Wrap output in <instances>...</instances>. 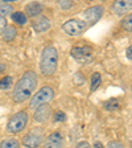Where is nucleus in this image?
Returning a JSON list of instances; mask_svg holds the SVG:
<instances>
[{
    "label": "nucleus",
    "instance_id": "1",
    "mask_svg": "<svg viewBox=\"0 0 132 148\" xmlns=\"http://www.w3.org/2000/svg\"><path fill=\"white\" fill-rule=\"evenodd\" d=\"M37 87V74L32 70L25 71L13 87L12 98L16 103H23L33 95Z\"/></svg>",
    "mask_w": 132,
    "mask_h": 148
},
{
    "label": "nucleus",
    "instance_id": "2",
    "mask_svg": "<svg viewBox=\"0 0 132 148\" xmlns=\"http://www.w3.org/2000/svg\"><path fill=\"white\" fill-rule=\"evenodd\" d=\"M58 66V52L55 46L48 45L41 52L40 60V71L45 77H52Z\"/></svg>",
    "mask_w": 132,
    "mask_h": 148
},
{
    "label": "nucleus",
    "instance_id": "3",
    "mask_svg": "<svg viewBox=\"0 0 132 148\" xmlns=\"http://www.w3.org/2000/svg\"><path fill=\"white\" fill-rule=\"evenodd\" d=\"M54 98V90L52 86H42L36 94L31 97V102H29V107L36 110L38 106L48 105V102H50Z\"/></svg>",
    "mask_w": 132,
    "mask_h": 148
},
{
    "label": "nucleus",
    "instance_id": "4",
    "mask_svg": "<svg viewBox=\"0 0 132 148\" xmlns=\"http://www.w3.org/2000/svg\"><path fill=\"white\" fill-rule=\"evenodd\" d=\"M28 123V114L27 111H18L9 118L7 123V131L11 134H18L27 127Z\"/></svg>",
    "mask_w": 132,
    "mask_h": 148
},
{
    "label": "nucleus",
    "instance_id": "5",
    "mask_svg": "<svg viewBox=\"0 0 132 148\" xmlns=\"http://www.w3.org/2000/svg\"><path fill=\"white\" fill-rule=\"evenodd\" d=\"M89 25L86 21L79 20V18H70L66 23L62 24V31L68 36H79L83 32L86 31Z\"/></svg>",
    "mask_w": 132,
    "mask_h": 148
},
{
    "label": "nucleus",
    "instance_id": "6",
    "mask_svg": "<svg viewBox=\"0 0 132 148\" xmlns=\"http://www.w3.org/2000/svg\"><path fill=\"white\" fill-rule=\"evenodd\" d=\"M70 54L74 60H77L79 62H90L94 57V49L89 45L85 46H74L70 50Z\"/></svg>",
    "mask_w": 132,
    "mask_h": 148
},
{
    "label": "nucleus",
    "instance_id": "7",
    "mask_svg": "<svg viewBox=\"0 0 132 148\" xmlns=\"http://www.w3.org/2000/svg\"><path fill=\"white\" fill-rule=\"evenodd\" d=\"M42 139H44L42 131H41V130H33V131H29V132L23 138L21 144L27 148H37L41 145Z\"/></svg>",
    "mask_w": 132,
    "mask_h": 148
},
{
    "label": "nucleus",
    "instance_id": "8",
    "mask_svg": "<svg viewBox=\"0 0 132 148\" xmlns=\"http://www.w3.org/2000/svg\"><path fill=\"white\" fill-rule=\"evenodd\" d=\"M103 11L105 8L102 5H92L90 8H87L85 12H83V21H86L87 25H92L95 24L96 21H99V18L103 16Z\"/></svg>",
    "mask_w": 132,
    "mask_h": 148
},
{
    "label": "nucleus",
    "instance_id": "9",
    "mask_svg": "<svg viewBox=\"0 0 132 148\" xmlns=\"http://www.w3.org/2000/svg\"><path fill=\"white\" fill-rule=\"evenodd\" d=\"M131 8L132 1H129V0H118V1H114L111 5V11L116 16L127 15L128 12H131Z\"/></svg>",
    "mask_w": 132,
    "mask_h": 148
},
{
    "label": "nucleus",
    "instance_id": "10",
    "mask_svg": "<svg viewBox=\"0 0 132 148\" xmlns=\"http://www.w3.org/2000/svg\"><path fill=\"white\" fill-rule=\"evenodd\" d=\"M44 148H64V136L61 132H53L44 140Z\"/></svg>",
    "mask_w": 132,
    "mask_h": 148
},
{
    "label": "nucleus",
    "instance_id": "11",
    "mask_svg": "<svg viewBox=\"0 0 132 148\" xmlns=\"http://www.w3.org/2000/svg\"><path fill=\"white\" fill-rule=\"evenodd\" d=\"M52 116V107L49 105H42L38 106L34 111V120L37 123H45L46 120H49V118Z\"/></svg>",
    "mask_w": 132,
    "mask_h": 148
},
{
    "label": "nucleus",
    "instance_id": "12",
    "mask_svg": "<svg viewBox=\"0 0 132 148\" xmlns=\"http://www.w3.org/2000/svg\"><path fill=\"white\" fill-rule=\"evenodd\" d=\"M42 4L41 3H37V1H32V3L27 4L25 5V11H24V15L25 16H29V17H36L38 16L41 12H42Z\"/></svg>",
    "mask_w": 132,
    "mask_h": 148
},
{
    "label": "nucleus",
    "instance_id": "13",
    "mask_svg": "<svg viewBox=\"0 0 132 148\" xmlns=\"http://www.w3.org/2000/svg\"><path fill=\"white\" fill-rule=\"evenodd\" d=\"M49 28H50V20L46 16H40L36 21H33V29L37 33L46 32Z\"/></svg>",
    "mask_w": 132,
    "mask_h": 148
},
{
    "label": "nucleus",
    "instance_id": "14",
    "mask_svg": "<svg viewBox=\"0 0 132 148\" xmlns=\"http://www.w3.org/2000/svg\"><path fill=\"white\" fill-rule=\"evenodd\" d=\"M16 34H17L16 28L12 27V25H11V27H8V25H7V28L3 31V33H1V37H3L4 41H8V42H9V41H12L13 38H15Z\"/></svg>",
    "mask_w": 132,
    "mask_h": 148
},
{
    "label": "nucleus",
    "instance_id": "15",
    "mask_svg": "<svg viewBox=\"0 0 132 148\" xmlns=\"http://www.w3.org/2000/svg\"><path fill=\"white\" fill-rule=\"evenodd\" d=\"M12 20L17 25H25L27 21H28V18H27V16L24 15V12H20V11H17V12H12Z\"/></svg>",
    "mask_w": 132,
    "mask_h": 148
},
{
    "label": "nucleus",
    "instance_id": "16",
    "mask_svg": "<svg viewBox=\"0 0 132 148\" xmlns=\"http://www.w3.org/2000/svg\"><path fill=\"white\" fill-rule=\"evenodd\" d=\"M102 83V75L99 73H92L91 75V87H90V91H95Z\"/></svg>",
    "mask_w": 132,
    "mask_h": 148
},
{
    "label": "nucleus",
    "instance_id": "17",
    "mask_svg": "<svg viewBox=\"0 0 132 148\" xmlns=\"http://www.w3.org/2000/svg\"><path fill=\"white\" fill-rule=\"evenodd\" d=\"M20 143L16 139H4L3 142L0 143V148H18Z\"/></svg>",
    "mask_w": 132,
    "mask_h": 148
},
{
    "label": "nucleus",
    "instance_id": "18",
    "mask_svg": "<svg viewBox=\"0 0 132 148\" xmlns=\"http://www.w3.org/2000/svg\"><path fill=\"white\" fill-rule=\"evenodd\" d=\"M12 12H13L12 4L0 3V17H4V16H7V15H11Z\"/></svg>",
    "mask_w": 132,
    "mask_h": 148
},
{
    "label": "nucleus",
    "instance_id": "19",
    "mask_svg": "<svg viewBox=\"0 0 132 148\" xmlns=\"http://www.w3.org/2000/svg\"><path fill=\"white\" fill-rule=\"evenodd\" d=\"M122 28H123L124 31H127V32L132 31V15L131 13H128V15L122 20Z\"/></svg>",
    "mask_w": 132,
    "mask_h": 148
},
{
    "label": "nucleus",
    "instance_id": "20",
    "mask_svg": "<svg viewBox=\"0 0 132 148\" xmlns=\"http://www.w3.org/2000/svg\"><path fill=\"white\" fill-rule=\"evenodd\" d=\"M118 107H119V102L115 98H111V99H108L107 102H105V108L107 111H114V110H116Z\"/></svg>",
    "mask_w": 132,
    "mask_h": 148
},
{
    "label": "nucleus",
    "instance_id": "21",
    "mask_svg": "<svg viewBox=\"0 0 132 148\" xmlns=\"http://www.w3.org/2000/svg\"><path fill=\"white\" fill-rule=\"evenodd\" d=\"M12 77L11 75H5V77H3L1 79H0V89H8V87H11V85H12Z\"/></svg>",
    "mask_w": 132,
    "mask_h": 148
},
{
    "label": "nucleus",
    "instance_id": "22",
    "mask_svg": "<svg viewBox=\"0 0 132 148\" xmlns=\"http://www.w3.org/2000/svg\"><path fill=\"white\" fill-rule=\"evenodd\" d=\"M53 119H54V122H65L66 120V114L64 111H55L54 115H53Z\"/></svg>",
    "mask_w": 132,
    "mask_h": 148
},
{
    "label": "nucleus",
    "instance_id": "23",
    "mask_svg": "<svg viewBox=\"0 0 132 148\" xmlns=\"http://www.w3.org/2000/svg\"><path fill=\"white\" fill-rule=\"evenodd\" d=\"M106 148H124V144L120 140H112L106 145Z\"/></svg>",
    "mask_w": 132,
    "mask_h": 148
},
{
    "label": "nucleus",
    "instance_id": "24",
    "mask_svg": "<svg viewBox=\"0 0 132 148\" xmlns=\"http://www.w3.org/2000/svg\"><path fill=\"white\" fill-rule=\"evenodd\" d=\"M58 4L62 9H69L73 7V1H60Z\"/></svg>",
    "mask_w": 132,
    "mask_h": 148
},
{
    "label": "nucleus",
    "instance_id": "25",
    "mask_svg": "<svg viewBox=\"0 0 132 148\" xmlns=\"http://www.w3.org/2000/svg\"><path fill=\"white\" fill-rule=\"evenodd\" d=\"M7 28V20L5 17H0V34L3 33V31Z\"/></svg>",
    "mask_w": 132,
    "mask_h": 148
},
{
    "label": "nucleus",
    "instance_id": "26",
    "mask_svg": "<svg viewBox=\"0 0 132 148\" xmlns=\"http://www.w3.org/2000/svg\"><path fill=\"white\" fill-rule=\"evenodd\" d=\"M75 148H90V144L87 142H79L75 145Z\"/></svg>",
    "mask_w": 132,
    "mask_h": 148
},
{
    "label": "nucleus",
    "instance_id": "27",
    "mask_svg": "<svg viewBox=\"0 0 132 148\" xmlns=\"http://www.w3.org/2000/svg\"><path fill=\"white\" fill-rule=\"evenodd\" d=\"M132 46H128L127 48V50H126V56H127V58H128V61H131L132 60Z\"/></svg>",
    "mask_w": 132,
    "mask_h": 148
},
{
    "label": "nucleus",
    "instance_id": "28",
    "mask_svg": "<svg viewBox=\"0 0 132 148\" xmlns=\"http://www.w3.org/2000/svg\"><path fill=\"white\" fill-rule=\"evenodd\" d=\"M92 148H105V147H103V144L101 142H95L94 145H92Z\"/></svg>",
    "mask_w": 132,
    "mask_h": 148
},
{
    "label": "nucleus",
    "instance_id": "29",
    "mask_svg": "<svg viewBox=\"0 0 132 148\" xmlns=\"http://www.w3.org/2000/svg\"><path fill=\"white\" fill-rule=\"evenodd\" d=\"M4 70H5V66L3 64H0V71H4Z\"/></svg>",
    "mask_w": 132,
    "mask_h": 148
}]
</instances>
